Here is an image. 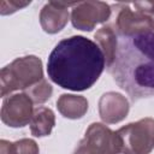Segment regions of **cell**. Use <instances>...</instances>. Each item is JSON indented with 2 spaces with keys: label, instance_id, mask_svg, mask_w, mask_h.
<instances>
[{
  "label": "cell",
  "instance_id": "9a60e30c",
  "mask_svg": "<svg viewBox=\"0 0 154 154\" xmlns=\"http://www.w3.org/2000/svg\"><path fill=\"white\" fill-rule=\"evenodd\" d=\"M24 93L32 100L34 103H43L52 96L53 88L46 78H42L36 84L24 90Z\"/></svg>",
  "mask_w": 154,
  "mask_h": 154
},
{
  "label": "cell",
  "instance_id": "5b68a950",
  "mask_svg": "<svg viewBox=\"0 0 154 154\" xmlns=\"http://www.w3.org/2000/svg\"><path fill=\"white\" fill-rule=\"evenodd\" d=\"M114 13V30L118 36H134L154 31L152 18L140 11H134L129 4H114L111 6Z\"/></svg>",
  "mask_w": 154,
  "mask_h": 154
},
{
  "label": "cell",
  "instance_id": "5bb4252c",
  "mask_svg": "<svg viewBox=\"0 0 154 154\" xmlns=\"http://www.w3.org/2000/svg\"><path fill=\"white\" fill-rule=\"evenodd\" d=\"M1 154H38L37 143L31 138H20L16 142L7 140L0 141Z\"/></svg>",
  "mask_w": 154,
  "mask_h": 154
},
{
  "label": "cell",
  "instance_id": "7a4b0ae2",
  "mask_svg": "<svg viewBox=\"0 0 154 154\" xmlns=\"http://www.w3.org/2000/svg\"><path fill=\"white\" fill-rule=\"evenodd\" d=\"M107 70L132 101L154 96V31L118 36L116 58Z\"/></svg>",
  "mask_w": 154,
  "mask_h": 154
},
{
  "label": "cell",
  "instance_id": "6da1fadb",
  "mask_svg": "<svg viewBox=\"0 0 154 154\" xmlns=\"http://www.w3.org/2000/svg\"><path fill=\"white\" fill-rule=\"evenodd\" d=\"M105 67L106 60L100 47L81 35L59 41L47 61V73L51 81L73 91L91 88Z\"/></svg>",
  "mask_w": 154,
  "mask_h": 154
},
{
  "label": "cell",
  "instance_id": "ac0fdd59",
  "mask_svg": "<svg viewBox=\"0 0 154 154\" xmlns=\"http://www.w3.org/2000/svg\"><path fill=\"white\" fill-rule=\"evenodd\" d=\"M73 154H93V153L89 150V148L87 147V144L84 143V141L81 140V142L78 143V146H77V148L75 149Z\"/></svg>",
  "mask_w": 154,
  "mask_h": 154
},
{
  "label": "cell",
  "instance_id": "7c38bea8",
  "mask_svg": "<svg viewBox=\"0 0 154 154\" xmlns=\"http://www.w3.org/2000/svg\"><path fill=\"white\" fill-rule=\"evenodd\" d=\"M96 45L100 47L101 52L103 53L106 60V67H109L114 61L117 47H118V36L116 30L112 25H103L101 26L94 35Z\"/></svg>",
  "mask_w": 154,
  "mask_h": 154
},
{
  "label": "cell",
  "instance_id": "3957f363",
  "mask_svg": "<svg viewBox=\"0 0 154 154\" xmlns=\"http://www.w3.org/2000/svg\"><path fill=\"white\" fill-rule=\"evenodd\" d=\"M42 60L36 55L16 58L0 71V95L8 96L14 90H26L43 77Z\"/></svg>",
  "mask_w": 154,
  "mask_h": 154
},
{
  "label": "cell",
  "instance_id": "8fae6325",
  "mask_svg": "<svg viewBox=\"0 0 154 154\" xmlns=\"http://www.w3.org/2000/svg\"><path fill=\"white\" fill-rule=\"evenodd\" d=\"M59 113L67 119H81L88 111V100L82 95L61 94L57 100Z\"/></svg>",
  "mask_w": 154,
  "mask_h": 154
},
{
  "label": "cell",
  "instance_id": "e0dca14e",
  "mask_svg": "<svg viewBox=\"0 0 154 154\" xmlns=\"http://www.w3.org/2000/svg\"><path fill=\"white\" fill-rule=\"evenodd\" d=\"M137 11L148 14L154 23V1H137L132 4Z\"/></svg>",
  "mask_w": 154,
  "mask_h": 154
},
{
  "label": "cell",
  "instance_id": "2e32d148",
  "mask_svg": "<svg viewBox=\"0 0 154 154\" xmlns=\"http://www.w3.org/2000/svg\"><path fill=\"white\" fill-rule=\"evenodd\" d=\"M31 1H16V0H2L0 1V13L2 16L11 14L17 12L20 8H24L25 6L30 5Z\"/></svg>",
  "mask_w": 154,
  "mask_h": 154
},
{
  "label": "cell",
  "instance_id": "9c48e42d",
  "mask_svg": "<svg viewBox=\"0 0 154 154\" xmlns=\"http://www.w3.org/2000/svg\"><path fill=\"white\" fill-rule=\"evenodd\" d=\"M76 2L48 1L40 12V24L45 32L57 34L61 31L69 22V7Z\"/></svg>",
  "mask_w": 154,
  "mask_h": 154
},
{
  "label": "cell",
  "instance_id": "30bf717a",
  "mask_svg": "<svg viewBox=\"0 0 154 154\" xmlns=\"http://www.w3.org/2000/svg\"><path fill=\"white\" fill-rule=\"evenodd\" d=\"M97 106L101 120L107 124H116L124 120L130 109L128 99L117 91L102 94Z\"/></svg>",
  "mask_w": 154,
  "mask_h": 154
},
{
  "label": "cell",
  "instance_id": "4fadbf2b",
  "mask_svg": "<svg viewBox=\"0 0 154 154\" xmlns=\"http://www.w3.org/2000/svg\"><path fill=\"white\" fill-rule=\"evenodd\" d=\"M29 125L30 131L35 137L48 136L55 125V114L51 108L40 106L34 109V114Z\"/></svg>",
  "mask_w": 154,
  "mask_h": 154
},
{
  "label": "cell",
  "instance_id": "52a82bcc",
  "mask_svg": "<svg viewBox=\"0 0 154 154\" xmlns=\"http://www.w3.org/2000/svg\"><path fill=\"white\" fill-rule=\"evenodd\" d=\"M34 114V102L25 93L12 94L4 97L0 117L1 122L11 128L28 125Z\"/></svg>",
  "mask_w": 154,
  "mask_h": 154
},
{
  "label": "cell",
  "instance_id": "ba28073f",
  "mask_svg": "<svg viewBox=\"0 0 154 154\" xmlns=\"http://www.w3.org/2000/svg\"><path fill=\"white\" fill-rule=\"evenodd\" d=\"M83 141L93 154L122 153V140L119 135L102 123H91L85 130Z\"/></svg>",
  "mask_w": 154,
  "mask_h": 154
},
{
  "label": "cell",
  "instance_id": "8992f818",
  "mask_svg": "<svg viewBox=\"0 0 154 154\" xmlns=\"http://www.w3.org/2000/svg\"><path fill=\"white\" fill-rule=\"evenodd\" d=\"M112 14V7L105 1H78L71 11L72 25L82 31H91Z\"/></svg>",
  "mask_w": 154,
  "mask_h": 154
},
{
  "label": "cell",
  "instance_id": "277c9868",
  "mask_svg": "<svg viewBox=\"0 0 154 154\" xmlns=\"http://www.w3.org/2000/svg\"><path fill=\"white\" fill-rule=\"evenodd\" d=\"M123 154H149L154 149V118L147 117L117 130Z\"/></svg>",
  "mask_w": 154,
  "mask_h": 154
}]
</instances>
